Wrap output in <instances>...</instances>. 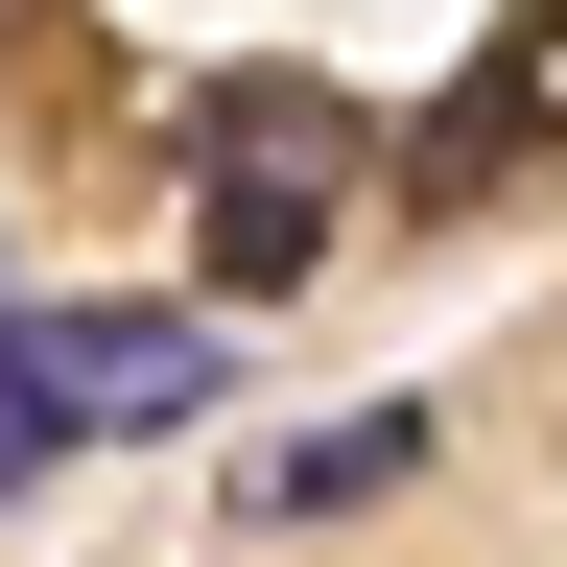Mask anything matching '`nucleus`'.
Returning <instances> with one entry per match:
<instances>
[{
  "mask_svg": "<svg viewBox=\"0 0 567 567\" xmlns=\"http://www.w3.org/2000/svg\"><path fill=\"white\" fill-rule=\"evenodd\" d=\"M48 402H71V425H189L213 354H189V331H48Z\"/></svg>",
  "mask_w": 567,
  "mask_h": 567,
  "instance_id": "f03ea898",
  "label": "nucleus"
},
{
  "mask_svg": "<svg viewBox=\"0 0 567 567\" xmlns=\"http://www.w3.org/2000/svg\"><path fill=\"white\" fill-rule=\"evenodd\" d=\"M213 284L237 308H284V284L331 260V95H213Z\"/></svg>",
  "mask_w": 567,
  "mask_h": 567,
  "instance_id": "f257e3e1",
  "label": "nucleus"
},
{
  "mask_svg": "<svg viewBox=\"0 0 567 567\" xmlns=\"http://www.w3.org/2000/svg\"><path fill=\"white\" fill-rule=\"evenodd\" d=\"M402 473H425V425H402V402H354V425H308L260 496H284V520H354V496H402Z\"/></svg>",
  "mask_w": 567,
  "mask_h": 567,
  "instance_id": "7ed1b4c3",
  "label": "nucleus"
},
{
  "mask_svg": "<svg viewBox=\"0 0 567 567\" xmlns=\"http://www.w3.org/2000/svg\"><path fill=\"white\" fill-rule=\"evenodd\" d=\"M473 142H567V0H520V24H496V71H473Z\"/></svg>",
  "mask_w": 567,
  "mask_h": 567,
  "instance_id": "20e7f679",
  "label": "nucleus"
}]
</instances>
